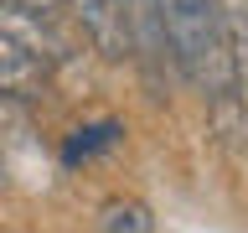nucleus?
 <instances>
[{
  "label": "nucleus",
  "mask_w": 248,
  "mask_h": 233,
  "mask_svg": "<svg viewBox=\"0 0 248 233\" xmlns=\"http://www.w3.org/2000/svg\"><path fill=\"white\" fill-rule=\"evenodd\" d=\"M166 42L176 57V73L207 99L217 119V135L232 140L238 119H248L232 78V52H228V26H222V0H160Z\"/></svg>",
  "instance_id": "f257e3e1"
},
{
  "label": "nucleus",
  "mask_w": 248,
  "mask_h": 233,
  "mask_svg": "<svg viewBox=\"0 0 248 233\" xmlns=\"http://www.w3.org/2000/svg\"><path fill=\"white\" fill-rule=\"evenodd\" d=\"M67 16L78 21L83 42H88L104 62H135L129 5H124V0H67Z\"/></svg>",
  "instance_id": "f03ea898"
},
{
  "label": "nucleus",
  "mask_w": 248,
  "mask_h": 233,
  "mask_svg": "<svg viewBox=\"0 0 248 233\" xmlns=\"http://www.w3.org/2000/svg\"><path fill=\"white\" fill-rule=\"evenodd\" d=\"M129 5V42H135V67L150 83V99H166L160 93V78L166 67H176L166 42V21H160V0H124Z\"/></svg>",
  "instance_id": "7ed1b4c3"
},
{
  "label": "nucleus",
  "mask_w": 248,
  "mask_h": 233,
  "mask_svg": "<svg viewBox=\"0 0 248 233\" xmlns=\"http://www.w3.org/2000/svg\"><path fill=\"white\" fill-rule=\"evenodd\" d=\"M0 31H5L11 42H21L26 52H36L46 67H62V62L78 57V42H73V31L62 26V21H42V16L16 11L5 0H0Z\"/></svg>",
  "instance_id": "20e7f679"
},
{
  "label": "nucleus",
  "mask_w": 248,
  "mask_h": 233,
  "mask_svg": "<svg viewBox=\"0 0 248 233\" xmlns=\"http://www.w3.org/2000/svg\"><path fill=\"white\" fill-rule=\"evenodd\" d=\"M46 83H52V67H46L36 52H26L21 42H11L0 31V99H16V104H31L42 99Z\"/></svg>",
  "instance_id": "39448f33"
},
{
  "label": "nucleus",
  "mask_w": 248,
  "mask_h": 233,
  "mask_svg": "<svg viewBox=\"0 0 248 233\" xmlns=\"http://www.w3.org/2000/svg\"><path fill=\"white\" fill-rule=\"evenodd\" d=\"M124 119H88L78 124V130H67V140H62V161L67 166H83V161H93V155L114 150V145H124Z\"/></svg>",
  "instance_id": "423d86ee"
},
{
  "label": "nucleus",
  "mask_w": 248,
  "mask_h": 233,
  "mask_svg": "<svg viewBox=\"0 0 248 233\" xmlns=\"http://www.w3.org/2000/svg\"><path fill=\"white\" fill-rule=\"evenodd\" d=\"M98 233H155V213L140 197H108L98 207Z\"/></svg>",
  "instance_id": "0eeeda50"
},
{
  "label": "nucleus",
  "mask_w": 248,
  "mask_h": 233,
  "mask_svg": "<svg viewBox=\"0 0 248 233\" xmlns=\"http://www.w3.org/2000/svg\"><path fill=\"white\" fill-rule=\"evenodd\" d=\"M5 5L31 11V16H42V21H67V0H5Z\"/></svg>",
  "instance_id": "6e6552de"
},
{
  "label": "nucleus",
  "mask_w": 248,
  "mask_h": 233,
  "mask_svg": "<svg viewBox=\"0 0 248 233\" xmlns=\"http://www.w3.org/2000/svg\"><path fill=\"white\" fill-rule=\"evenodd\" d=\"M0 182H5V155H0Z\"/></svg>",
  "instance_id": "1a4fd4ad"
}]
</instances>
